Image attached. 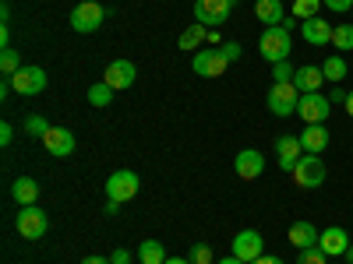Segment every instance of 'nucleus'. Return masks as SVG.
Instances as JSON below:
<instances>
[{"label": "nucleus", "mask_w": 353, "mask_h": 264, "mask_svg": "<svg viewBox=\"0 0 353 264\" xmlns=\"http://www.w3.org/2000/svg\"><path fill=\"white\" fill-rule=\"evenodd\" d=\"M14 141V127L4 120V124H0V144H4V148H8V144Z\"/></svg>", "instance_id": "nucleus-37"}, {"label": "nucleus", "mask_w": 353, "mask_h": 264, "mask_svg": "<svg viewBox=\"0 0 353 264\" xmlns=\"http://www.w3.org/2000/svg\"><path fill=\"white\" fill-rule=\"evenodd\" d=\"M329 113H332V99L321 96V92H307V96H301V102H297V116L304 120V127H307V124H325Z\"/></svg>", "instance_id": "nucleus-7"}, {"label": "nucleus", "mask_w": 353, "mask_h": 264, "mask_svg": "<svg viewBox=\"0 0 353 264\" xmlns=\"http://www.w3.org/2000/svg\"><path fill=\"white\" fill-rule=\"evenodd\" d=\"M219 50H223V56H226L230 64H237V60H241V53H244V50H241V43H233V39H230V43H223Z\"/></svg>", "instance_id": "nucleus-34"}, {"label": "nucleus", "mask_w": 353, "mask_h": 264, "mask_svg": "<svg viewBox=\"0 0 353 264\" xmlns=\"http://www.w3.org/2000/svg\"><path fill=\"white\" fill-rule=\"evenodd\" d=\"M293 184L297 187H304V190H314V187H321L325 184V162H321V155H301L297 159V166H293Z\"/></svg>", "instance_id": "nucleus-3"}, {"label": "nucleus", "mask_w": 353, "mask_h": 264, "mask_svg": "<svg viewBox=\"0 0 353 264\" xmlns=\"http://www.w3.org/2000/svg\"><path fill=\"white\" fill-rule=\"evenodd\" d=\"M230 254H233V257H241L244 264L258 261V257L265 254L261 232H258V229H244V232H237V236H233V243H230Z\"/></svg>", "instance_id": "nucleus-10"}, {"label": "nucleus", "mask_w": 353, "mask_h": 264, "mask_svg": "<svg viewBox=\"0 0 353 264\" xmlns=\"http://www.w3.org/2000/svg\"><path fill=\"white\" fill-rule=\"evenodd\" d=\"M230 0H194V21H201L205 28H223L230 21Z\"/></svg>", "instance_id": "nucleus-9"}, {"label": "nucleus", "mask_w": 353, "mask_h": 264, "mask_svg": "<svg viewBox=\"0 0 353 264\" xmlns=\"http://www.w3.org/2000/svg\"><path fill=\"white\" fill-rule=\"evenodd\" d=\"M332 46L336 50H353V21H343L332 28Z\"/></svg>", "instance_id": "nucleus-29"}, {"label": "nucleus", "mask_w": 353, "mask_h": 264, "mask_svg": "<svg viewBox=\"0 0 353 264\" xmlns=\"http://www.w3.org/2000/svg\"><path fill=\"white\" fill-rule=\"evenodd\" d=\"M254 18H258V21H265V28L283 25V18H286L283 0H254Z\"/></svg>", "instance_id": "nucleus-20"}, {"label": "nucleus", "mask_w": 353, "mask_h": 264, "mask_svg": "<svg viewBox=\"0 0 353 264\" xmlns=\"http://www.w3.org/2000/svg\"><path fill=\"white\" fill-rule=\"evenodd\" d=\"M209 43H212V46H223V39H219V28H209Z\"/></svg>", "instance_id": "nucleus-42"}, {"label": "nucleus", "mask_w": 353, "mask_h": 264, "mask_svg": "<svg viewBox=\"0 0 353 264\" xmlns=\"http://www.w3.org/2000/svg\"><path fill=\"white\" fill-rule=\"evenodd\" d=\"M293 85H297V92L307 96V92H321V85H325V74H321V67L314 64H304L293 71Z\"/></svg>", "instance_id": "nucleus-19"}, {"label": "nucleus", "mask_w": 353, "mask_h": 264, "mask_svg": "<svg viewBox=\"0 0 353 264\" xmlns=\"http://www.w3.org/2000/svg\"><path fill=\"white\" fill-rule=\"evenodd\" d=\"M297 264H329V254L321 250V247H304L297 254Z\"/></svg>", "instance_id": "nucleus-31"}, {"label": "nucleus", "mask_w": 353, "mask_h": 264, "mask_svg": "<svg viewBox=\"0 0 353 264\" xmlns=\"http://www.w3.org/2000/svg\"><path fill=\"white\" fill-rule=\"evenodd\" d=\"M110 264H131V250H124V247H117V250L110 254Z\"/></svg>", "instance_id": "nucleus-36"}, {"label": "nucleus", "mask_w": 353, "mask_h": 264, "mask_svg": "<svg viewBox=\"0 0 353 264\" xmlns=\"http://www.w3.org/2000/svg\"><path fill=\"white\" fill-rule=\"evenodd\" d=\"M346 96H350V92H346V88H339V85H332V96H329V99H332V106H343V102H346Z\"/></svg>", "instance_id": "nucleus-38"}, {"label": "nucleus", "mask_w": 353, "mask_h": 264, "mask_svg": "<svg viewBox=\"0 0 353 264\" xmlns=\"http://www.w3.org/2000/svg\"><path fill=\"white\" fill-rule=\"evenodd\" d=\"M258 53H261V60H269V64H283V60H290V53H293V36L286 32L283 25L265 28L261 39H258Z\"/></svg>", "instance_id": "nucleus-1"}, {"label": "nucleus", "mask_w": 353, "mask_h": 264, "mask_svg": "<svg viewBox=\"0 0 353 264\" xmlns=\"http://www.w3.org/2000/svg\"><path fill=\"white\" fill-rule=\"evenodd\" d=\"M230 4H237V0H230Z\"/></svg>", "instance_id": "nucleus-47"}, {"label": "nucleus", "mask_w": 353, "mask_h": 264, "mask_svg": "<svg viewBox=\"0 0 353 264\" xmlns=\"http://www.w3.org/2000/svg\"><path fill=\"white\" fill-rule=\"evenodd\" d=\"M226 67H230V60L223 56L219 46H216V50H198V53L191 56V71H194L198 78H223Z\"/></svg>", "instance_id": "nucleus-8"}, {"label": "nucleus", "mask_w": 353, "mask_h": 264, "mask_svg": "<svg viewBox=\"0 0 353 264\" xmlns=\"http://www.w3.org/2000/svg\"><path fill=\"white\" fill-rule=\"evenodd\" d=\"M286 236H290V243L293 247H297V250H304V247H318V229L307 222V219H301V222H293L290 226V232H286Z\"/></svg>", "instance_id": "nucleus-21"}, {"label": "nucleus", "mask_w": 353, "mask_h": 264, "mask_svg": "<svg viewBox=\"0 0 353 264\" xmlns=\"http://www.w3.org/2000/svg\"><path fill=\"white\" fill-rule=\"evenodd\" d=\"M43 148H46L50 155H57V159H68V155H74L78 141H74V134H71L68 127H50L46 138H43Z\"/></svg>", "instance_id": "nucleus-12"}, {"label": "nucleus", "mask_w": 353, "mask_h": 264, "mask_svg": "<svg viewBox=\"0 0 353 264\" xmlns=\"http://www.w3.org/2000/svg\"><path fill=\"white\" fill-rule=\"evenodd\" d=\"M14 229H18L21 240H43L46 229H50V215L43 208H36V204H25L14 219Z\"/></svg>", "instance_id": "nucleus-2"}, {"label": "nucleus", "mask_w": 353, "mask_h": 264, "mask_svg": "<svg viewBox=\"0 0 353 264\" xmlns=\"http://www.w3.org/2000/svg\"><path fill=\"white\" fill-rule=\"evenodd\" d=\"M297 25H301L297 18H283V28H286V32H293V28H297Z\"/></svg>", "instance_id": "nucleus-43"}, {"label": "nucleus", "mask_w": 353, "mask_h": 264, "mask_svg": "<svg viewBox=\"0 0 353 264\" xmlns=\"http://www.w3.org/2000/svg\"><path fill=\"white\" fill-rule=\"evenodd\" d=\"M81 264H110V257H99V254H92V257H85Z\"/></svg>", "instance_id": "nucleus-41"}, {"label": "nucleus", "mask_w": 353, "mask_h": 264, "mask_svg": "<svg viewBox=\"0 0 353 264\" xmlns=\"http://www.w3.org/2000/svg\"><path fill=\"white\" fill-rule=\"evenodd\" d=\"M46 131H50V120L46 116H39V113H28L25 116V124H21V134H28V138H46Z\"/></svg>", "instance_id": "nucleus-25"}, {"label": "nucleus", "mask_w": 353, "mask_h": 264, "mask_svg": "<svg viewBox=\"0 0 353 264\" xmlns=\"http://www.w3.org/2000/svg\"><path fill=\"white\" fill-rule=\"evenodd\" d=\"M301 32H304V43H311V46H329L332 43V21H325V18H307V21H301Z\"/></svg>", "instance_id": "nucleus-18"}, {"label": "nucleus", "mask_w": 353, "mask_h": 264, "mask_svg": "<svg viewBox=\"0 0 353 264\" xmlns=\"http://www.w3.org/2000/svg\"><path fill=\"white\" fill-rule=\"evenodd\" d=\"M233 173H237L241 180H258V176L265 173V155L258 148L237 152V159H233Z\"/></svg>", "instance_id": "nucleus-15"}, {"label": "nucleus", "mask_w": 353, "mask_h": 264, "mask_svg": "<svg viewBox=\"0 0 353 264\" xmlns=\"http://www.w3.org/2000/svg\"><path fill=\"white\" fill-rule=\"evenodd\" d=\"M0 43H4V46L11 43V25H8V21H4V25H0Z\"/></svg>", "instance_id": "nucleus-39"}, {"label": "nucleus", "mask_w": 353, "mask_h": 264, "mask_svg": "<svg viewBox=\"0 0 353 264\" xmlns=\"http://www.w3.org/2000/svg\"><path fill=\"white\" fill-rule=\"evenodd\" d=\"M301 155H304L301 138H293V134H279L276 138V162H279L283 173H293V166H297Z\"/></svg>", "instance_id": "nucleus-14"}, {"label": "nucleus", "mask_w": 353, "mask_h": 264, "mask_svg": "<svg viewBox=\"0 0 353 264\" xmlns=\"http://www.w3.org/2000/svg\"><path fill=\"white\" fill-rule=\"evenodd\" d=\"M343 106H346V113H350V120H353V88H350V96H346V102H343Z\"/></svg>", "instance_id": "nucleus-44"}, {"label": "nucleus", "mask_w": 353, "mask_h": 264, "mask_svg": "<svg viewBox=\"0 0 353 264\" xmlns=\"http://www.w3.org/2000/svg\"><path fill=\"white\" fill-rule=\"evenodd\" d=\"M318 247L325 250L329 257H343L350 250V232L343 226H329V229H321L318 232Z\"/></svg>", "instance_id": "nucleus-16"}, {"label": "nucleus", "mask_w": 353, "mask_h": 264, "mask_svg": "<svg viewBox=\"0 0 353 264\" xmlns=\"http://www.w3.org/2000/svg\"><path fill=\"white\" fill-rule=\"evenodd\" d=\"M251 264H283V261H279V257H272V254H261V257H258V261H251Z\"/></svg>", "instance_id": "nucleus-40"}, {"label": "nucleus", "mask_w": 353, "mask_h": 264, "mask_svg": "<svg viewBox=\"0 0 353 264\" xmlns=\"http://www.w3.org/2000/svg\"><path fill=\"white\" fill-rule=\"evenodd\" d=\"M321 4H325L329 11H336V14H346L353 8V0H321Z\"/></svg>", "instance_id": "nucleus-35"}, {"label": "nucleus", "mask_w": 353, "mask_h": 264, "mask_svg": "<svg viewBox=\"0 0 353 264\" xmlns=\"http://www.w3.org/2000/svg\"><path fill=\"white\" fill-rule=\"evenodd\" d=\"M166 264H191L188 257H166Z\"/></svg>", "instance_id": "nucleus-46"}, {"label": "nucleus", "mask_w": 353, "mask_h": 264, "mask_svg": "<svg viewBox=\"0 0 353 264\" xmlns=\"http://www.w3.org/2000/svg\"><path fill=\"white\" fill-rule=\"evenodd\" d=\"M219 264H244V261H241V257H233V254H230V257H219Z\"/></svg>", "instance_id": "nucleus-45"}, {"label": "nucleus", "mask_w": 353, "mask_h": 264, "mask_svg": "<svg viewBox=\"0 0 353 264\" xmlns=\"http://www.w3.org/2000/svg\"><path fill=\"white\" fill-rule=\"evenodd\" d=\"M103 21H106V8L96 4V0H81V4L71 11V28L81 32V36H92Z\"/></svg>", "instance_id": "nucleus-6"}, {"label": "nucleus", "mask_w": 353, "mask_h": 264, "mask_svg": "<svg viewBox=\"0 0 353 264\" xmlns=\"http://www.w3.org/2000/svg\"><path fill=\"white\" fill-rule=\"evenodd\" d=\"M318 8H321V0H293V18L297 21L318 18Z\"/></svg>", "instance_id": "nucleus-30"}, {"label": "nucleus", "mask_w": 353, "mask_h": 264, "mask_svg": "<svg viewBox=\"0 0 353 264\" xmlns=\"http://www.w3.org/2000/svg\"><path fill=\"white\" fill-rule=\"evenodd\" d=\"M88 102L99 106V109H106V106L113 102V88H110L106 81H96L92 88H88Z\"/></svg>", "instance_id": "nucleus-28"}, {"label": "nucleus", "mask_w": 353, "mask_h": 264, "mask_svg": "<svg viewBox=\"0 0 353 264\" xmlns=\"http://www.w3.org/2000/svg\"><path fill=\"white\" fill-rule=\"evenodd\" d=\"M205 39H209V28H205L201 21H191L188 28H184V32H181V39H176V46H181V50H198Z\"/></svg>", "instance_id": "nucleus-23"}, {"label": "nucleus", "mask_w": 353, "mask_h": 264, "mask_svg": "<svg viewBox=\"0 0 353 264\" xmlns=\"http://www.w3.org/2000/svg\"><path fill=\"white\" fill-rule=\"evenodd\" d=\"M188 261H191V264H212V261H216V254H212V247H209V243H194V247H191V254H188Z\"/></svg>", "instance_id": "nucleus-32"}, {"label": "nucleus", "mask_w": 353, "mask_h": 264, "mask_svg": "<svg viewBox=\"0 0 353 264\" xmlns=\"http://www.w3.org/2000/svg\"><path fill=\"white\" fill-rule=\"evenodd\" d=\"M138 261L141 264H166V247L159 240H145L138 247Z\"/></svg>", "instance_id": "nucleus-24"}, {"label": "nucleus", "mask_w": 353, "mask_h": 264, "mask_svg": "<svg viewBox=\"0 0 353 264\" xmlns=\"http://www.w3.org/2000/svg\"><path fill=\"white\" fill-rule=\"evenodd\" d=\"M134 78H138L134 60H113V64H106V74H103V81L113 88V92H124V88H131Z\"/></svg>", "instance_id": "nucleus-13"}, {"label": "nucleus", "mask_w": 353, "mask_h": 264, "mask_svg": "<svg viewBox=\"0 0 353 264\" xmlns=\"http://www.w3.org/2000/svg\"><path fill=\"white\" fill-rule=\"evenodd\" d=\"M138 190H141V180H138L134 169H117V173H110V180H106V197H110V201H117V204L134 201Z\"/></svg>", "instance_id": "nucleus-5"}, {"label": "nucleus", "mask_w": 353, "mask_h": 264, "mask_svg": "<svg viewBox=\"0 0 353 264\" xmlns=\"http://www.w3.org/2000/svg\"><path fill=\"white\" fill-rule=\"evenodd\" d=\"M297 102H301V92L293 81H272L269 88V113L272 116H293L297 113Z\"/></svg>", "instance_id": "nucleus-4"}, {"label": "nucleus", "mask_w": 353, "mask_h": 264, "mask_svg": "<svg viewBox=\"0 0 353 264\" xmlns=\"http://www.w3.org/2000/svg\"><path fill=\"white\" fill-rule=\"evenodd\" d=\"M297 138H301V148H304L307 155H321V152L329 148V141H332L325 124H307L304 134H297Z\"/></svg>", "instance_id": "nucleus-17"}, {"label": "nucleus", "mask_w": 353, "mask_h": 264, "mask_svg": "<svg viewBox=\"0 0 353 264\" xmlns=\"http://www.w3.org/2000/svg\"><path fill=\"white\" fill-rule=\"evenodd\" d=\"M18 71H21V56H18V50L4 46V50H0V74L11 78V74H18Z\"/></svg>", "instance_id": "nucleus-27"}, {"label": "nucleus", "mask_w": 353, "mask_h": 264, "mask_svg": "<svg viewBox=\"0 0 353 264\" xmlns=\"http://www.w3.org/2000/svg\"><path fill=\"white\" fill-rule=\"evenodd\" d=\"M46 71L43 67H21L18 74H11V85H14V92L18 96H39V92H46Z\"/></svg>", "instance_id": "nucleus-11"}, {"label": "nucleus", "mask_w": 353, "mask_h": 264, "mask_svg": "<svg viewBox=\"0 0 353 264\" xmlns=\"http://www.w3.org/2000/svg\"><path fill=\"white\" fill-rule=\"evenodd\" d=\"M346 60L343 56H325V64H321V74H325V81H332V85H339L343 78H346Z\"/></svg>", "instance_id": "nucleus-26"}, {"label": "nucleus", "mask_w": 353, "mask_h": 264, "mask_svg": "<svg viewBox=\"0 0 353 264\" xmlns=\"http://www.w3.org/2000/svg\"><path fill=\"white\" fill-rule=\"evenodd\" d=\"M11 197L21 204V208H25V204H36V197H39V184L32 180V176H18V180L11 184Z\"/></svg>", "instance_id": "nucleus-22"}, {"label": "nucleus", "mask_w": 353, "mask_h": 264, "mask_svg": "<svg viewBox=\"0 0 353 264\" xmlns=\"http://www.w3.org/2000/svg\"><path fill=\"white\" fill-rule=\"evenodd\" d=\"M293 71H297V67H293L290 60H283V64H272V81H293Z\"/></svg>", "instance_id": "nucleus-33"}]
</instances>
